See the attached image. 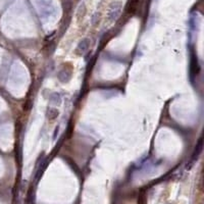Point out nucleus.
Segmentation results:
<instances>
[{
	"instance_id": "obj_1",
	"label": "nucleus",
	"mask_w": 204,
	"mask_h": 204,
	"mask_svg": "<svg viewBox=\"0 0 204 204\" xmlns=\"http://www.w3.org/2000/svg\"><path fill=\"white\" fill-rule=\"evenodd\" d=\"M89 44H90V41L88 39H84L80 44H79L77 50H75V53L78 55H82L83 53H85L86 50L89 47Z\"/></svg>"
},
{
	"instance_id": "obj_2",
	"label": "nucleus",
	"mask_w": 204,
	"mask_h": 204,
	"mask_svg": "<svg viewBox=\"0 0 204 204\" xmlns=\"http://www.w3.org/2000/svg\"><path fill=\"white\" fill-rule=\"evenodd\" d=\"M201 151H202V140H200L197 147H196V149L194 151L193 157H192V161H195V157H196V159H197V157H198V155H200Z\"/></svg>"
}]
</instances>
